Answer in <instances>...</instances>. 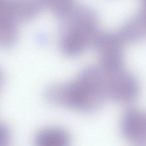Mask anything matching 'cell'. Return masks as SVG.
Segmentation results:
<instances>
[{"instance_id":"obj_1","label":"cell","mask_w":146,"mask_h":146,"mask_svg":"<svg viewBox=\"0 0 146 146\" xmlns=\"http://www.w3.org/2000/svg\"><path fill=\"white\" fill-rule=\"evenodd\" d=\"M45 95L48 101L56 105L94 112L108 99L105 75L99 66L88 67L73 81L49 87Z\"/></svg>"},{"instance_id":"obj_2","label":"cell","mask_w":146,"mask_h":146,"mask_svg":"<svg viewBox=\"0 0 146 146\" xmlns=\"http://www.w3.org/2000/svg\"><path fill=\"white\" fill-rule=\"evenodd\" d=\"M60 20V48L65 54L77 56L92 47L100 31L98 18L94 10L87 6H75Z\"/></svg>"},{"instance_id":"obj_3","label":"cell","mask_w":146,"mask_h":146,"mask_svg":"<svg viewBox=\"0 0 146 146\" xmlns=\"http://www.w3.org/2000/svg\"><path fill=\"white\" fill-rule=\"evenodd\" d=\"M104 73L108 99L125 104H133L138 99L140 91L139 83L132 73L124 68L110 74Z\"/></svg>"},{"instance_id":"obj_4","label":"cell","mask_w":146,"mask_h":146,"mask_svg":"<svg viewBox=\"0 0 146 146\" xmlns=\"http://www.w3.org/2000/svg\"><path fill=\"white\" fill-rule=\"evenodd\" d=\"M121 130L123 136L134 143L146 139V114L129 108L123 116Z\"/></svg>"},{"instance_id":"obj_5","label":"cell","mask_w":146,"mask_h":146,"mask_svg":"<svg viewBox=\"0 0 146 146\" xmlns=\"http://www.w3.org/2000/svg\"><path fill=\"white\" fill-rule=\"evenodd\" d=\"M125 43L140 42L146 38V6L129 18L117 31Z\"/></svg>"},{"instance_id":"obj_6","label":"cell","mask_w":146,"mask_h":146,"mask_svg":"<svg viewBox=\"0 0 146 146\" xmlns=\"http://www.w3.org/2000/svg\"><path fill=\"white\" fill-rule=\"evenodd\" d=\"M21 22L20 0H0V33L18 30Z\"/></svg>"},{"instance_id":"obj_7","label":"cell","mask_w":146,"mask_h":146,"mask_svg":"<svg viewBox=\"0 0 146 146\" xmlns=\"http://www.w3.org/2000/svg\"><path fill=\"white\" fill-rule=\"evenodd\" d=\"M123 46H108L98 51L100 60L99 67L104 72L110 74L123 69L124 56Z\"/></svg>"},{"instance_id":"obj_8","label":"cell","mask_w":146,"mask_h":146,"mask_svg":"<svg viewBox=\"0 0 146 146\" xmlns=\"http://www.w3.org/2000/svg\"><path fill=\"white\" fill-rule=\"evenodd\" d=\"M35 146H70L69 134L58 127H48L39 131L34 139Z\"/></svg>"},{"instance_id":"obj_9","label":"cell","mask_w":146,"mask_h":146,"mask_svg":"<svg viewBox=\"0 0 146 146\" xmlns=\"http://www.w3.org/2000/svg\"><path fill=\"white\" fill-rule=\"evenodd\" d=\"M46 7L56 15L59 19L63 18L75 7L74 0H40Z\"/></svg>"},{"instance_id":"obj_10","label":"cell","mask_w":146,"mask_h":146,"mask_svg":"<svg viewBox=\"0 0 146 146\" xmlns=\"http://www.w3.org/2000/svg\"><path fill=\"white\" fill-rule=\"evenodd\" d=\"M9 139V133L7 127L0 123V146H6Z\"/></svg>"},{"instance_id":"obj_11","label":"cell","mask_w":146,"mask_h":146,"mask_svg":"<svg viewBox=\"0 0 146 146\" xmlns=\"http://www.w3.org/2000/svg\"><path fill=\"white\" fill-rule=\"evenodd\" d=\"M5 75L2 69L0 68V90L1 89L4 84Z\"/></svg>"},{"instance_id":"obj_12","label":"cell","mask_w":146,"mask_h":146,"mask_svg":"<svg viewBox=\"0 0 146 146\" xmlns=\"http://www.w3.org/2000/svg\"><path fill=\"white\" fill-rule=\"evenodd\" d=\"M134 143V146H146V139Z\"/></svg>"},{"instance_id":"obj_13","label":"cell","mask_w":146,"mask_h":146,"mask_svg":"<svg viewBox=\"0 0 146 146\" xmlns=\"http://www.w3.org/2000/svg\"><path fill=\"white\" fill-rule=\"evenodd\" d=\"M143 3V6H146V0H142Z\"/></svg>"}]
</instances>
